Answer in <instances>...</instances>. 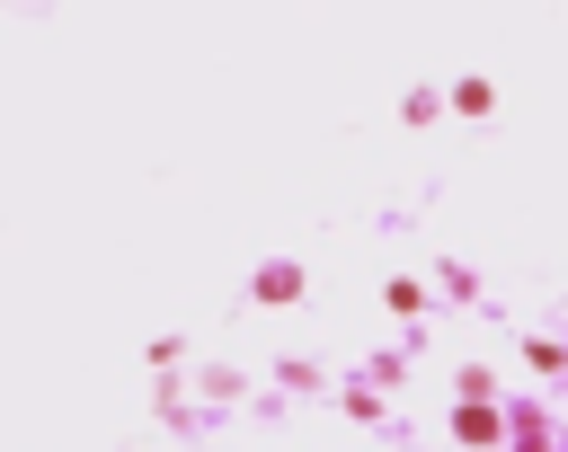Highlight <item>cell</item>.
Instances as JSON below:
<instances>
[]
</instances>
